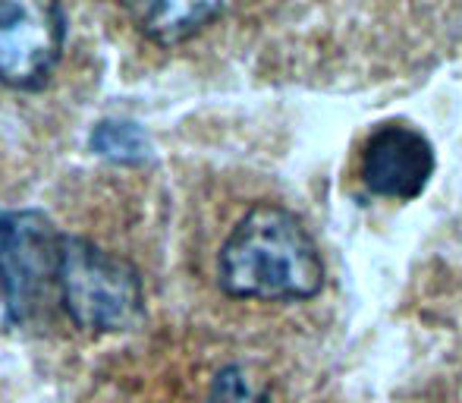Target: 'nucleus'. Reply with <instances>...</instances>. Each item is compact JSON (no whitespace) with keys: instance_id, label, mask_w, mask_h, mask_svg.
Here are the masks:
<instances>
[{"instance_id":"obj_1","label":"nucleus","mask_w":462,"mask_h":403,"mask_svg":"<svg viewBox=\"0 0 462 403\" xmlns=\"http://www.w3.org/2000/svg\"><path fill=\"white\" fill-rule=\"evenodd\" d=\"M324 258L299 214L255 202L217 252V284L233 300L305 303L324 287Z\"/></svg>"},{"instance_id":"obj_2","label":"nucleus","mask_w":462,"mask_h":403,"mask_svg":"<svg viewBox=\"0 0 462 403\" xmlns=\"http://www.w3.org/2000/svg\"><path fill=\"white\" fill-rule=\"evenodd\" d=\"M57 300L76 328L92 334L133 331L145 318V287L139 268L86 237L63 233Z\"/></svg>"},{"instance_id":"obj_3","label":"nucleus","mask_w":462,"mask_h":403,"mask_svg":"<svg viewBox=\"0 0 462 403\" xmlns=\"http://www.w3.org/2000/svg\"><path fill=\"white\" fill-rule=\"evenodd\" d=\"M63 233L29 208H0V324H29L57 294Z\"/></svg>"},{"instance_id":"obj_4","label":"nucleus","mask_w":462,"mask_h":403,"mask_svg":"<svg viewBox=\"0 0 462 403\" xmlns=\"http://www.w3.org/2000/svg\"><path fill=\"white\" fill-rule=\"evenodd\" d=\"M67 13L42 0L0 4V86L35 92L63 57Z\"/></svg>"},{"instance_id":"obj_5","label":"nucleus","mask_w":462,"mask_h":403,"mask_svg":"<svg viewBox=\"0 0 462 403\" xmlns=\"http://www.w3.org/2000/svg\"><path fill=\"white\" fill-rule=\"evenodd\" d=\"M359 173L374 196L412 202L434 177V148L409 123H383L362 145Z\"/></svg>"},{"instance_id":"obj_6","label":"nucleus","mask_w":462,"mask_h":403,"mask_svg":"<svg viewBox=\"0 0 462 403\" xmlns=\"http://www.w3.org/2000/svg\"><path fill=\"white\" fill-rule=\"evenodd\" d=\"M126 13L145 38L158 44H180L205 32L224 16L220 4H126Z\"/></svg>"},{"instance_id":"obj_7","label":"nucleus","mask_w":462,"mask_h":403,"mask_svg":"<svg viewBox=\"0 0 462 403\" xmlns=\"http://www.w3.org/2000/svg\"><path fill=\"white\" fill-rule=\"evenodd\" d=\"M88 145H92L97 158L123 167L145 164L148 155H152V142H148L145 129L133 120H116V117L95 123L92 136H88Z\"/></svg>"},{"instance_id":"obj_8","label":"nucleus","mask_w":462,"mask_h":403,"mask_svg":"<svg viewBox=\"0 0 462 403\" xmlns=\"http://www.w3.org/2000/svg\"><path fill=\"white\" fill-rule=\"evenodd\" d=\"M208 403H268L262 394L252 388L249 375L239 366H230L217 372L211 391H208Z\"/></svg>"}]
</instances>
